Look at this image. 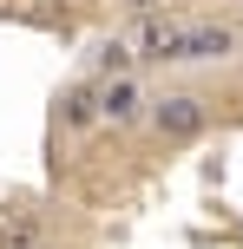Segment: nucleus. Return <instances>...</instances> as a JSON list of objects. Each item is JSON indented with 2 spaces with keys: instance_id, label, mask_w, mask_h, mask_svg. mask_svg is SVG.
<instances>
[{
  "instance_id": "4",
  "label": "nucleus",
  "mask_w": 243,
  "mask_h": 249,
  "mask_svg": "<svg viewBox=\"0 0 243 249\" xmlns=\"http://www.w3.org/2000/svg\"><path fill=\"white\" fill-rule=\"evenodd\" d=\"M59 118L73 124V131L99 124V118H105V105H99V86H66V99H59Z\"/></svg>"
},
{
  "instance_id": "6",
  "label": "nucleus",
  "mask_w": 243,
  "mask_h": 249,
  "mask_svg": "<svg viewBox=\"0 0 243 249\" xmlns=\"http://www.w3.org/2000/svg\"><path fill=\"white\" fill-rule=\"evenodd\" d=\"M99 72H105V79H125V72H131V46H118V39H112V46L99 53Z\"/></svg>"
},
{
  "instance_id": "3",
  "label": "nucleus",
  "mask_w": 243,
  "mask_h": 249,
  "mask_svg": "<svg viewBox=\"0 0 243 249\" xmlns=\"http://www.w3.org/2000/svg\"><path fill=\"white\" fill-rule=\"evenodd\" d=\"M237 26H184V59H230Z\"/></svg>"
},
{
  "instance_id": "2",
  "label": "nucleus",
  "mask_w": 243,
  "mask_h": 249,
  "mask_svg": "<svg viewBox=\"0 0 243 249\" xmlns=\"http://www.w3.org/2000/svg\"><path fill=\"white\" fill-rule=\"evenodd\" d=\"M99 105H105V124H138V118H151L131 72H125V79H105V86H99Z\"/></svg>"
},
{
  "instance_id": "5",
  "label": "nucleus",
  "mask_w": 243,
  "mask_h": 249,
  "mask_svg": "<svg viewBox=\"0 0 243 249\" xmlns=\"http://www.w3.org/2000/svg\"><path fill=\"white\" fill-rule=\"evenodd\" d=\"M145 59H184V26L151 20V26H145Z\"/></svg>"
},
{
  "instance_id": "1",
  "label": "nucleus",
  "mask_w": 243,
  "mask_h": 249,
  "mask_svg": "<svg viewBox=\"0 0 243 249\" xmlns=\"http://www.w3.org/2000/svg\"><path fill=\"white\" fill-rule=\"evenodd\" d=\"M210 124V105L197 99V92H165V99H151V131L165 138V144H197Z\"/></svg>"
}]
</instances>
